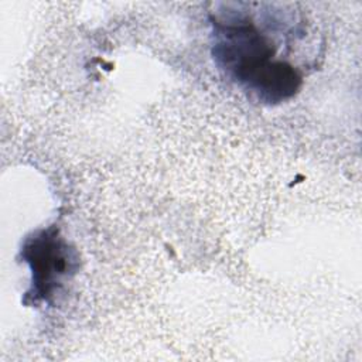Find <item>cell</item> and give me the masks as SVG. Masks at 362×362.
Instances as JSON below:
<instances>
[{
  "instance_id": "1",
  "label": "cell",
  "mask_w": 362,
  "mask_h": 362,
  "mask_svg": "<svg viewBox=\"0 0 362 362\" xmlns=\"http://www.w3.org/2000/svg\"><path fill=\"white\" fill-rule=\"evenodd\" d=\"M212 58L216 66L257 102L276 105L293 98L301 75L276 57V45L264 34L243 3H222L209 16Z\"/></svg>"
},
{
  "instance_id": "2",
  "label": "cell",
  "mask_w": 362,
  "mask_h": 362,
  "mask_svg": "<svg viewBox=\"0 0 362 362\" xmlns=\"http://www.w3.org/2000/svg\"><path fill=\"white\" fill-rule=\"evenodd\" d=\"M20 255L31 273L30 288L24 297V303L31 305L51 304L79 264L76 250L54 225L25 238Z\"/></svg>"
}]
</instances>
